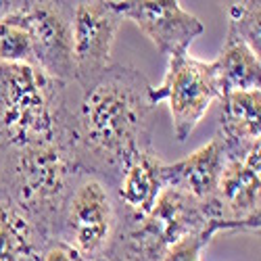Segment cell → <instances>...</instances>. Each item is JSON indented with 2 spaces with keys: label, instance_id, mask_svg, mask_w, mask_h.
Returning <instances> with one entry per match:
<instances>
[{
  "label": "cell",
  "instance_id": "20",
  "mask_svg": "<svg viewBox=\"0 0 261 261\" xmlns=\"http://www.w3.org/2000/svg\"><path fill=\"white\" fill-rule=\"evenodd\" d=\"M15 7V0H0V19H3Z\"/></svg>",
  "mask_w": 261,
  "mask_h": 261
},
{
  "label": "cell",
  "instance_id": "2",
  "mask_svg": "<svg viewBox=\"0 0 261 261\" xmlns=\"http://www.w3.org/2000/svg\"><path fill=\"white\" fill-rule=\"evenodd\" d=\"M75 92L34 65H0V148L71 140Z\"/></svg>",
  "mask_w": 261,
  "mask_h": 261
},
{
  "label": "cell",
  "instance_id": "11",
  "mask_svg": "<svg viewBox=\"0 0 261 261\" xmlns=\"http://www.w3.org/2000/svg\"><path fill=\"white\" fill-rule=\"evenodd\" d=\"M165 188V161L153 146L129 157L113 180V190L123 222H138L150 213Z\"/></svg>",
  "mask_w": 261,
  "mask_h": 261
},
{
  "label": "cell",
  "instance_id": "7",
  "mask_svg": "<svg viewBox=\"0 0 261 261\" xmlns=\"http://www.w3.org/2000/svg\"><path fill=\"white\" fill-rule=\"evenodd\" d=\"M121 13L113 0H82L73 3L71 42H73V84L90 86L111 67V53L121 28Z\"/></svg>",
  "mask_w": 261,
  "mask_h": 261
},
{
  "label": "cell",
  "instance_id": "19",
  "mask_svg": "<svg viewBox=\"0 0 261 261\" xmlns=\"http://www.w3.org/2000/svg\"><path fill=\"white\" fill-rule=\"evenodd\" d=\"M42 261H86V259L71 245L61 241V238H53V241L46 245Z\"/></svg>",
  "mask_w": 261,
  "mask_h": 261
},
{
  "label": "cell",
  "instance_id": "16",
  "mask_svg": "<svg viewBox=\"0 0 261 261\" xmlns=\"http://www.w3.org/2000/svg\"><path fill=\"white\" fill-rule=\"evenodd\" d=\"M0 65H36L32 36L23 17V3L15 7L0 19Z\"/></svg>",
  "mask_w": 261,
  "mask_h": 261
},
{
  "label": "cell",
  "instance_id": "18",
  "mask_svg": "<svg viewBox=\"0 0 261 261\" xmlns=\"http://www.w3.org/2000/svg\"><path fill=\"white\" fill-rule=\"evenodd\" d=\"M211 238H213L211 232H201V234L188 236L184 241L176 243L173 247H169L159 261H201V253L211 243Z\"/></svg>",
  "mask_w": 261,
  "mask_h": 261
},
{
  "label": "cell",
  "instance_id": "1",
  "mask_svg": "<svg viewBox=\"0 0 261 261\" xmlns=\"http://www.w3.org/2000/svg\"><path fill=\"white\" fill-rule=\"evenodd\" d=\"M148 77L113 63L90 86L77 88L71 111V146L80 169L113 184L123 163L150 146L157 105L148 98Z\"/></svg>",
  "mask_w": 261,
  "mask_h": 261
},
{
  "label": "cell",
  "instance_id": "3",
  "mask_svg": "<svg viewBox=\"0 0 261 261\" xmlns=\"http://www.w3.org/2000/svg\"><path fill=\"white\" fill-rule=\"evenodd\" d=\"M77 171L71 140L0 148V194L53 238Z\"/></svg>",
  "mask_w": 261,
  "mask_h": 261
},
{
  "label": "cell",
  "instance_id": "6",
  "mask_svg": "<svg viewBox=\"0 0 261 261\" xmlns=\"http://www.w3.org/2000/svg\"><path fill=\"white\" fill-rule=\"evenodd\" d=\"M224 94L220 77H217L213 61H199L188 50L171 55L167 71L161 86H150L148 98L159 107L161 100H167L173 136L184 142L199 121L205 117L209 107L220 100Z\"/></svg>",
  "mask_w": 261,
  "mask_h": 261
},
{
  "label": "cell",
  "instance_id": "8",
  "mask_svg": "<svg viewBox=\"0 0 261 261\" xmlns=\"http://www.w3.org/2000/svg\"><path fill=\"white\" fill-rule=\"evenodd\" d=\"M226 150V148H224ZM259 146L245 155H228L211 201L224 230L257 232L261 220Z\"/></svg>",
  "mask_w": 261,
  "mask_h": 261
},
{
  "label": "cell",
  "instance_id": "5",
  "mask_svg": "<svg viewBox=\"0 0 261 261\" xmlns=\"http://www.w3.org/2000/svg\"><path fill=\"white\" fill-rule=\"evenodd\" d=\"M119 228L121 209L113 184L94 171L80 169L61 207L55 238L92 261L111 251Z\"/></svg>",
  "mask_w": 261,
  "mask_h": 261
},
{
  "label": "cell",
  "instance_id": "21",
  "mask_svg": "<svg viewBox=\"0 0 261 261\" xmlns=\"http://www.w3.org/2000/svg\"><path fill=\"white\" fill-rule=\"evenodd\" d=\"M92 261H111V259H109V257L105 255V257H98V259H92Z\"/></svg>",
  "mask_w": 261,
  "mask_h": 261
},
{
  "label": "cell",
  "instance_id": "14",
  "mask_svg": "<svg viewBox=\"0 0 261 261\" xmlns=\"http://www.w3.org/2000/svg\"><path fill=\"white\" fill-rule=\"evenodd\" d=\"M53 236L0 194V261H42Z\"/></svg>",
  "mask_w": 261,
  "mask_h": 261
},
{
  "label": "cell",
  "instance_id": "15",
  "mask_svg": "<svg viewBox=\"0 0 261 261\" xmlns=\"http://www.w3.org/2000/svg\"><path fill=\"white\" fill-rule=\"evenodd\" d=\"M213 65H215V71H217V77H220L224 94L238 92V90H257L261 86L259 55H255L232 32L226 34L222 53L217 55Z\"/></svg>",
  "mask_w": 261,
  "mask_h": 261
},
{
  "label": "cell",
  "instance_id": "10",
  "mask_svg": "<svg viewBox=\"0 0 261 261\" xmlns=\"http://www.w3.org/2000/svg\"><path fill=\"white\" fill-rule=\"evenodd\" d=\"M115 7L167 57L186 53L192 40L205 30L201 19L188 13L178 0H125L115 3Z\"/></svg>",
  "mask_w": 261,
  "mask_h": 261
},
{
  "label": "cell",
  "instance_id": "9",
  "mask_svg": "<svg viewBox=\"0 0 261 261\" xmlns=\"http://www.w3.org/2000/svg\"><path fill=\"white\" fill-rule=\"evenodd\" d=\"M73 3L23 0V17L32 36L36 65L48 75L73 84Z\"/></svg>",
  "mask_w": 261,
  "mask_h": 261
},
{
  "label": "cell",
  "instance_id": "17",
  "mask_svg": "<svg viewBox=\"0 0 261 261\" xmlns=\"http://www.w3.org/2000/svg\"><path fill=\"white\" fill-rule=\"evenodd\" d=\"M228 32L241 38L245 44L259 55L261 50V3L245 0V3H228Z\"/></svg>",
  "mask_w": 261,
  "mask_h": 261
},
{
  "label": "cell",
  "instance_id": "13",
  "mask_svg": "<svg viewBox=\"0 0 261 261\" xmlns=\"http://www.w3.org/2000/svg\"><path fill=\"white\" fill-rule=\"evenodd\" d=\"M261 88L226 92L220 98V127L228 155H245L261 144Z\"/></svg>",
  "mask_w": 261,
  "mask_h": 261
},
{
  "label": "cell",
  "instance_id": "12",
  "mask_svg": "<svg viewBox=\"0 0 261 261\" xmlns=\"http://www.w3.org/2000/svg\"><path fill=\"white\" fill-rule=\"evenodd\" d=\"M226 161V150L220 136L197 148L176 163H165V186L182 190L203 205L211 203Z\"/></svg>",
  "mask_w": 261,
  "mask_h": 261
},
{
  "label": "cell",
  "instance_id": "4",
  "mask_svg": "<svg viewBox=\"0 0 261 261\" xmlns=\"http://www.w3.org/2000/svg\"><path fill=\"white\" fill-rule=\"evenodd\" d=\"M226 232L211 207L182 190L165 186L150 213L138 222H123L107 257L111 261H159L163 253L188 236Z\"/></svg>",
  "mask_w": 261,
  "mask_h": 261
}]
</instances>
